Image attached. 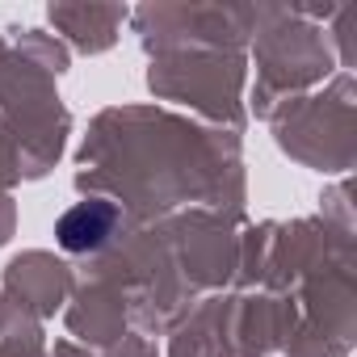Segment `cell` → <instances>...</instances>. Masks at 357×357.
Returning <instances> with one entry per match:
<instances>
[{
    "label": "cell",
    "instance_id": "6da1fadb",
    "mask_svg": "<svg viewBox=\"0 0 357 357\" xmlns=\"http://www.w3.org/2000/svg\"><path fill=\"white\" fill-rule=\"evenodd\" d=\"M114 227V206L109 202H80L76 211H68L59 219V244L72 248V252H84V248H97Z\"/></svg>",
    "mask_w": 357,
    "mask_h": 357
}]
</instances>
